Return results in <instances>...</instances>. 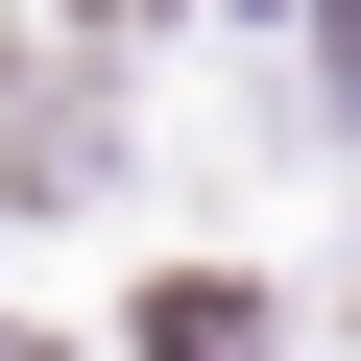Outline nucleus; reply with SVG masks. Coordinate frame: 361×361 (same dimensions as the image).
<instances>
[{
    "mask_svg": "<svg viewBox=\"0 0 361 361\" xmlns=\"http://www.w3.org/2000/svg\"><path fill=\"white\" fill-rule=\"evenodd\" d=\"M145 361H265V289H217V265L145 289Z\"/></svg>",
    "mask_w": 361,
    "mask_h": 361,
    "instance_id": "nucleus-1",
    "label": "nucleus"
},
{
    "mask_svg": "<svg viewBox=\"0 0 361 361\" xmlns=\"http://www.w3.org/2000/svg\"><path fill=\"white\" fill-rule=\"evenodd\" d=\"M73 25H97V49H145V25H169V0H73Z\"/></svg>",
    "mask_w": 361,
    "mask_h": 361,
    "instance_id": "nucleus-2",
    "label": "nucleus"
},
{
    "mask_svg": "<svg viewBox=\"0 0 361 361\" xmlns=\"http://www.w3.org/2000/svg\"><path fill=\"white\" fill-rule=\"evenodd\" d=\"M0 361H49V337H25V313H0Z\"/></svg>",
    "mask_w": 361,
    "mask_h": 361,
    "instance_id": "nucleus-3",
    "label": "nucleus"
}]
</instances>
